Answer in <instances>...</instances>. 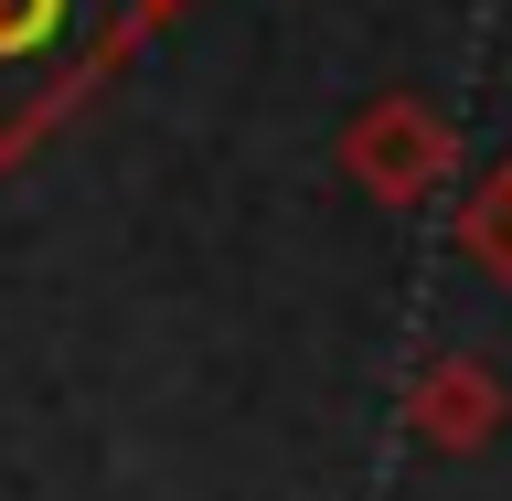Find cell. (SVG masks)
<instances>
[{
    "instance_id": "5b68a950",
    "label": "cell",
    "mask_w": 512,
    "mask_h": 501,
    "mask_svg": "<svg viewBox=\"0 0 512 501\" xmlns=\"http://www.w3.org/2000/svg\"><path fill=\"white\" fill-rule=\"evenodd\" d=\"M128 11H139V22H150V32H171V22H182V11H192V0H128Z\"/></svg>"
},
{
    "instance_id": "7a4b0ae2",
    "label": "cell",
    "mask_w": 512,
    "mask_h": 501,
    "mask_svg": "<svg viewBox=\"0 0 512 501\" xmlns=\"http://www.w3.org/2000/svg\"><path fill=\"white\" fill-rule=\"evenodd\" d=\"M342 171H352L363 203L416 214V203L459 171V128H448V107H427L416 86H384V96H363L342 118Z\"/></svg>"
},
{
    "instance_id": "3957f363",
    "label": "cell",
    "mask_w": 512,
    "mask_h": 501,
    "mask_svg": "<svg viewBox=\"0 0 512 501\" xmlns=\"http://www.w3.org/2000/svg\"><path fill=\"white\" fill-rule=\"evenodd\" d=\"M502 416H512V384L491 374L480 352H438V363H416V384H406V427H416V448H438V459L491 448Z\"/></svg>"
},
{
    "instance_id": "277c9868",
    "label": "cell",
    "mask_w": 512,
    "mask_h": 501,
    "mask_svg": "<svg viewBox=\"0 0 512 501\" xmlns=\"http://www.w3.org/2000/svg\"><path fill=\"white\" fill-rule=\"evenodd\" d=\"M459 256H470L491 288H512V160H491L459 203Z\"/></svg>"
},
{
    "instance_id": "6da1fadb",
    "label": "cell",
    "mask_w": 512,
    "mask_h": 501,
    "mask_svg": "<svg viewBox=\"0 0 512 501\" xmlns=\"http://www.w3.org/2000/svg\"><path fill=\"white\" fill-rule=\"evenodd\" d=\"M139 43L128 0H0V171H22Z\"/></svg>"
}]
</instances>
